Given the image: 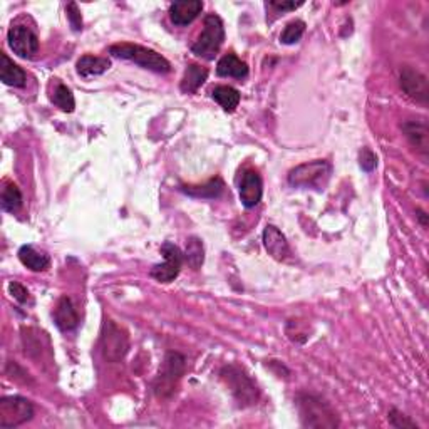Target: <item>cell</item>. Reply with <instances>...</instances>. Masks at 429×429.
I'll return each instance as SVG.
<instances>
[{
	"instance_id": "1",
	"label": "cell",
	"mask_w": 429,
	"mask_h": 429,
	"mask_svg": "<svg viewBox=\"0 0 429 429\" xmlns=\"http://www.w3.org/2000/svg\"><path fill=\"white\" fill-rule=\"evenodd\" d=\"M109 52L114 57L131 61V63L141 66L143 69L153 70V73L168 74L171 70V64L168 63L165 57L158 54L153 49L138 46V44H114V46L109 47Z\"/></svg>"
},
{
	"instance_id": "2",
	"label": "cell",
	"mask_w": 429,
	"mask_h": 429,
	"mask_svg": "<svg viewBox=\"0 0 429 429\" xmlns=\"http://www.w3.org/2000/svg\"><path fill=\"white\" fill-rule=\"evenodd\" d=\"M225 41L223 20L216 14H208L203 20V30L192 46V52L201 59L211 61L218 54Z\"/></svg>"
},
{
	"instance_id": "3",
	"label": "cell",
	"mask_w": 429,
	"mask_h": 429,
	"mask_svg": "<svg viewBox=\"0 0 429 429\" xmlns=\"http://www.w3.org/2000/svg\"><path fill=\"white\" fill-rule=\"evenodd\" d=\"M299 413L305 428H337V416L321 397L304 394L299 397Z\"/></svg>"
},
{
	"instance_id": "4",
	"label": "cell",
	"mask_w": 429,
	"mask_h": 429,
	"mask_svg": "<svg viewBox=\"0 0 429 429\" xmlns=\"http://www.w3.org/2000/svg\"><path fill=\"white\" fill-rule=\"evenodd\" d=\"M330 173H332V166L325 159H316V161L295 166L294 170H290L287 180L295 188L324 189L330 178Z\"/></svg>"
},
{
	"instance_id": "5",
	"label": "cell",
	"mask_w": 429,
	"mask_h": 429,
	"mask_svg": "<svg viewBox=\"0 0 429 429\" xmlns=\"http://www.w3.org/2000/svg\"><path fill=\"white\" fill-rule=\"evenodd\" d=\"M187 371V359L180 352H168L159 374L154 381V394L158 397H170L176 391L180 379Z\"/></svg>"
},
{
	"instance_id": "6",
	"label": "cell",
	"mask_w": 429,
	"mask_h": 429,
	"mask_svg": "<svg viewBox=\"0 0 429 429\" xmlns=\"http://www.w3.org/2000/svg\"><path fill=\"white\" fill-rule=\"evenodd\" d=\"M222 379L235 396L240 406H254L259 401V389L255 383L238 366H225L222 369Z\"/></svg>"
},
{
	"instance_id": "7",
	"label": "cell",
	"mask_w": 429,
	"mask_h": 429,
	"mask_svg": "<svg viewBox=\"0 0 429 429\" xmlns=\"http://www.w3.org/2000/svg\"><path fill=\"white\" fill-rule=\"evenodd\" d=\"M101 349L108 362H119L125 359L130 351V337L125 330L113 321H106L101 329Z\"/></svg>"
},
{
	"instance_id": "8",
	"label": "cell",
	"mask_w": 429,
	"mask_h": 429,
	"mask_svg": "<svg viewBox=\"0 0 429 429\" xmlns=\"http://www.w3.org/2000/svg\"><path fill=\"white\" fill-rule=\"evenodd\" d=\"M34 416L32 402L22 396H6L0 399V428H17Z\"/></svg>"
},
{
	"instance_id": "9",
	"label": "cell",
	"mask_w": 429,
	"mask_h": 429,
	"mask_svg": "<svg viewBox=\"0 0 429 429\" xmlns=\"http://www.w3.org/2000/svg\"><path fill=\"white\" fill-rule=\"evenodd\" d=\"M161 254L165 256V263H158L151 268V277L156 278L161 284H170L180 275L181 267H183L185 255L175 243L165 242L161 245Z\"/></svg>"
},
{
	"instance_id": "10",
	"label": "cell",
	"mask_w": 429,
	"mask_h": 429,
	"mask_svg": "<svg viewBox=\"0 0 429 429\" xmlns=\"http://www.w3.org/2000/svg\"><path fill=\"white\" fill-rule=\"evenodd\" d=\"M8 47L22 59H32L39 51V37L27 25H12L7 34Z\"/></svg>"
},
{
	"instance_id": "11",
	"label": "cell",
	"mask_w": 429,
	"mask_h": 429,
	"mask_svg": "<svg viewBox=\"0 0 429 429\" xmlns=\"http://www.w3.org/2000/svg\"><path fill=\"white\" fill-rule=\"evenodd\" d=\"M401 87L402 91L408 94L411 99L418 101V103H428L429 97V86H428V77L424 74L419 73L409 66L401 69Z\"/></svg>"
},
{
	"instance_id": "12",
	"label": "cell",
	"mask_w": 429,
	"mask_h": 429,
	"mask_svg": "<svg viewBox=\"0 0 429 429\" xmlns=\"http://www.w3.org/2000/svg\"><path fill=\"white\" fill-rule=\"evenodd\" d=\"M263 181L255 170H247L240 181V201L245 208H255L262 201Z\"/></svg>"
},
{
	"instance_id": "13",
	"label": "cell",
	"mask_w": 429,
	"mask_h": 429,
	"mask_svg": "<svg viewBox=\"0 0 429 429\" xmlns=\"http://www.w3.org/2000/svg\"><path fill=\"white\" fill-rule=\"evenodd\" d=\"M203 2L201 0H183V2H175L170 6V20L178 27H185L201 14Z\"/></svg>"
},
{
	"instance_id": "14",
	"label": "cell",
	"mask_w": 429,
	"mask_h": 429,
	"mask_svg": "<svg viewBox=\"0 0 429 429\" xmlns=\"http://www.w3.org/2000/svg\"><path fill=\"white\" fill-rule=\"evenodd\" d=\"M262 240L265 250H267L268 255H272L275 260H285L287 256L290 255L287 238L275 225H267V227H265Z\"/></svg>"
},
{
	"instance_id": "15",
	"label": "cell",
	"mask_w": 429,
	"mask_h": 429,
	"mask_svg": "<svg viewBox=\"0 0 429 429\" xmlns=\"http://www.w3.org/2000/svg\"><path fill=\"white\" fill-rule=\"evenodd\" d=\"M404 131V136L408 138L411 146H414L416 151H419L423 156H426L429 151V130L428 125L424 121H406L401 126Z\"/></svg>"
},
{
	"instance_id": "16",
	"label": "cell",
	"mask_w": 429,
	"mask_h": 429,
	"mask_svg": "<svg viewBox=\"0 0 429 429\" xmlns=\"http://www.w3.org/2000/svg\"><path fill=\"white\" fill-rule=\"evenodd\" d=\"M54 321L56 325L59 327V330H63V332L74 330L79 325V313L76 307H74L73 300H70L68 295L61 297L59 302H57L54 311Z\"/></svg>"
},
{
	"instance_id": "17",
	"label": "cell",
	"mask_w": 429,
	"mask_h": 429,
	"mask_svg": "<svg viewBox=\"0 0 429 429\" xmlns=\"http://www.w3.org/2000/svg\"><path fill=\"white\" fill-rule=\"evenodd\" d=\"M0 59H2V64H0V79H2V82L6 84V86L24 87L25 81H27V76H25L22 68H19L6 52L0 54Z\"/></svg>"
},
{
	"instance_id": "18",
	"label": "cell",
	"mask_w": 429,
	"mask_h": 429,
	"mask_svg": "<svg viewBox=\"0 0 429 429\" xmlns=\"http://www.w3.org/2000/svg\"><path fill=\"white\" fill-rule=\"evenodd\" d=\"M216 74L222 77H237L243 79L249 76V66H247L240 57H237L233 52L225 54L216 64Z\"/></svg>"
},
{
	"instance_id": "19",
	"label": "cell",
	"mask_w": 429,
	"mask_h": 429,
	"mask_svg": "<svg viewBox=\"0 0 429 429\" xmlns=\"http://www.w3.org/2000/svg\"><path fill=\"white\" fill-rule=\"evenodd\" d=\"M208 77V69L200 64H188L185 69L183 79L180 82V89L185 94H193L205 84Z\"/></svg>"
},
{
	"instance_id": "20",
	"label": "cell",
	"mask_w": 429,
	"mask_h": 429,
	"mask_svg": "<svg viewBox=\"0 0 429 429\" xmlns=\"http://www.w3.org/2000/svg\"><path fill=\"white\" fill-rule=\"evenodd\" d=\"M77 74L82 77H94L104 74L106 70L111 68V61L106 57H96V56H82L76 64Z\"/></svg>"
},
{
	"instance_id": "21",
	"label": "cell",
	"mask_w": 429,
	"mask_h": 429,
	"mask_svg": "<svg viewBox=\"0 0 429 429\" xmlns=\"http://www.w3.org/2000/svg\"><path fill=\"white\" fill-rule=\"evenodd\" d=\"M19 260L24 267H27L32 272H44L51 265V259L42 251L35 250L32 245H24L19 250Z\"/></svg>"
},
{
	"instance_id": "22",
	"label": "cell",
	"mask_w": 429,
	"mask_h": 429,
	"mask_svg": "<svg viewBox=\"0 0 429 429\" xmlns=\"http://www.w3.org/2000/svg\"><path fill=\"white\" fill-rule=\"evenodd\" d=\"M180 189L193 198H208V200H213V198L222 197L225 183L222 178L216 176V178L210 180L205 185H200V187H180Z\"/></svg>"
},
{
	"instance_id": "23",
	"label": "cell",
	"mask_w": 429,
	"mask_h": 429,
	"mask_svg": "<svg viewBox=\"0 0 429 429\" xmlns=\"http://www.w3.org/2000/svg\"><path fill=\"white\" fill-rule=\"evenodd\" d=\"M211 96L227 113H233L240 104V92L232 86H216Z\"/></svg>"
},
{
	"instance_id": "24",
	"label": "cell",
	"mask_w": 429,
	"mask_h": 429,
	"mask_svg": "<svg viewBox=\"0 0 429 429\" xmlns=\"http://www.w3.org/2000/svg\"><path fill=\"white\" fill-rule=\"evenodd\" d=\"M183 255L189 267L194 268V271H198V268L203 265V260H205V251H203V243L200 238H197V237L189 238L188 245H187V251H185Z\"/></svg>"
},
{
	"instance_id": "25",
	"label": "cell",
	"mask_w": 429,
	"mask_h": 429,
	"mask_svg": "<svg viewBox=\"0 0 429 429\" xmlns=\"http://www.w3.org/2000/svg\"><path fill=\"white\" fill-rule=\"evenodd\" d=\"M22 206V193L17 185L7 183L2 192V208L8 213H15Z\"/></svg>"
},
{
	"instance_id": "26",
	"label": "cell",
	"mask_w": 429,
	"mask_h": 429,
	"mask_svg": "<svg viewBox=\"0 0 429 429\" xmlns=\"http://www.w3.org/2000/svg\"><path fill=\"white\" fill-rule=\"evenodd\" d=\"M51 101L57 106V108L63 109L64 113H73L74 108H76V101H74L73 92H70L68 86H64V84L61 82L56 86Z\"/></svg>"
},
{
	"instance_id": "27",
	"label": "cell",
	"mask_w": 429,
	"mask_h": 429,
	"mask_svg": "<svg viewBox=\"0 0 429 429\" xmlns=\"http://www.w3.org/2000/svg\"><path fill=\"white\" fill-rule=\"evenodd\" d=\"M304 32H305V22L304 20H292L285 25V29L282 30L280 42L287 44V46L299 42L300 39H302Z\"/></svg>"
},
{
	"instance_id": "28",
	"label": "cell",
	"mask_w": 429,
	"mask_h": 429,
	"mask_svg": "<svg viewBox=\"0 0 429 429\" xmlns=\"http://www.w3.org/2000/svg\"><path fill=\"white\" fill-rule=\"evenodd\" d=\"M389 424H391V426H394V428H416L418 429V424H416L413 419H409L408 416L406 414H402L401 411H397V409H394L392 408L391 411H389Z\"/></svg>"
},
{
	"instance_id": "29",
	"label": "cell",
	"mask_w": 429,
	"mask_h": 429,
	"mask_svg": "<svg viewBox=\"0 0 429 429\" xmlns=\"http://www.w3.org/2000/svg\"><path fill=\"white\" fill-rule=\"evenodd\" d=\"M66 14H68L70 27H73V30H76V32H79V30L82 29V15L81 11H79L77 4L76 2L68 4V7H66Z\"/></svg>"
},
{
	"instance_id": "30",
	"label": "cell",
	"mask_w": 429,
	"mask_h": 429,
	"mask_svg": "<svg viewBox=\"0 0 429 429\" xmlns=\"http://www.w3.org/2000/svg\"><path fill=\"white\" fill-rule=\"evenodd\" d=\"M8 292H11L12 297L19 304H27L30 300L29 290L22 284H19V282H11V284H8Z\"/></svg>"
},
{
	"instance_id": "31",
	"label": "cell",
	"mask_w": 429,
	"mask_h": 429,
	"mask_svg": "<svg viewBox=\"0 0 429 429\" xmlns=\"http://www.w3.org/2000/svg\"><path fill=\"white\" fill-rule=\"evenodd\" d=\"M359 163H361V168L364 171H373L375 165H378V158H375V154L371 151L369 148H364L361 151Z\"/></svg>"
},
{
	"instance_id": "32",
	"label": "cell",
	"mask_w": 429,
	"mask_h": 429,
	"mask_svg": "<svg viewBox=\"0 0 429 429\" xmlns=\"http://www.w3.org/2000/svg\"><path fill=\"white\" fill-rule=\"evenodd\" d=\"M302 4L304 2H292V0H282V2L280 0H272L271 7H273L278 12H290V11H295V8H299Z\"/></svg>"
},
{
	"instance_id": "33",
	"label": "cell",
	"mask_w": 429,
	"mask_h": 429,
	"mask_svg": "<svg viewBox=\"0 0 429 429\" xmlns=\"http://www.w3.org/2000/svg\"><path fill=\"white\" fill-rule=\"evenodd\" d=\"M418 213H419V218H421V222H423V225L424 227H426V213H424V211H421V210H418Z\"/></svg>"
}]
</instances>
